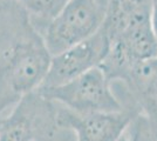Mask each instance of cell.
<instances>
[{"instance_id":"obj_1","label":"cell","mask_w":157,"mask_h":141,"mask_svg":"<svg viewBox=\"0 0 157 141\" xmlns=\"http://www.w3.org/2000/svg\"><path fill=\"white\" fill-rule=\"evenodd\" d=\"M52 55L29 14L17 2L0 4V119L45 79Z\"/></svg>"},{"instance_id":"obj_2","label":"cell","mask_w":157,"mask_h":141,"mask_svg":"<svg viewBox=\"0 0 157 141\" xmlns=\"http://www.w3.org/2000/svg\"><path fill=\"white\" fill-rule=\"evenodd\" d=\"M105 17V6L98 0H69L40 33L53 57L94 35Z\"/></svg>"},{"instance_id":"obj_3","label":"cell","mask_w":157,"mask_h":141,"mask_svg":"<svg viewBox=\"0 0 157 141\" xmlns=\"http://www.w3.org/2000/svg\"><path fill=\"white\" fill-rule=\"evenodd\" d=\"M36 91L47 100L59 102L62 107L78 113L117 112L124 108L113 93L111 82L100 66L66 84L39 87Z\"/></svg>"},{"instance_id":"obj_4","label":"cell","mask_w":157,"mask_h":141,"mask_svg":"<svg viewBox=\"0 0 157 141\" xmlns=\"http://www.w3.org/2000/svg\"><path fill=\"white\" fill-rule=\"evenodd\" d=\"M58 129L54 102L34 91L0 119V141H40L52 138Z\"/></svg>"},{"instance_id":"obj_5","label":"cell","mask_w":157,"mask_h":141,"mask_svg":"<svg viewBox=\"0 0 157 141\" xmlns=\"http://www.w3.org/2000/svg\"><path fill=\"white\" fill-rule=\"evenodd\" d=\"M108 51L109 39L101 27L90 38L53 55L40 87L59 86L98 67L105 60Z\"/></svg>"},{"instance_id":"obj_6","label":"cell","mask_w":157,"mask_h":141,"mask_svg":"<svg viewBox=\"0 0 157 141\" xmlns=\"http://www.w3.org/2000/svg\"><path fill=\"white\" fill-rule=\"evenodd\" d=\"M138 112L124 107L117 112L78 113L66 107L56 108L58 128L71 129L76 141H118Z\"/></svg>"},{"instance_id":"obj_7","label":"cell","mask_w":157,"mask_h":141,"mask_svg":"<svg viewBox=\"0 0 157 141\" xmlns=\"http://www.w3.org/2000/svg\"><path fill=\"white\" fill-rule=\"evenodd\" d=\"M118 81L130 102L127 107L157 119V57L131 65Z\"/></svg>"},{"instance_id":"obj_8","label":"cell","mask_w":157,"mask_h":141,"mask_svg":"<svg viewBox=\"0 0 157 141\" xmlns=\"http://www.w3.org/2000/svg\"><path fill=\"white\" fill-rule=\"evenodd\" d=\"M17 2L29 14L35 27L41 31V28L48 21L59 13V11L65 6L69 0H11Z\"/></svg>"},{"instance_id":"obj_9","label":"cell","mask_w":157,"mask_h":141,"mask_svg":"<svg viewBox=\"0 0 157 141\" xmlns=\"http://www.w3.org/2000/svg\"><path fill=\"white\" fill-rule=\"evenodd\" d=\"M129 138L132 141H157V119L137 113L129 125Z\"/></svg>"},{"instance_id":"obj_10","label":"cell","mask_w":157,"mask_h":141,"mask_svg":"<svg viewBox=\"0 0 157 141\" xmlns=\"http://www.w3.org/2000/svg\"><path fill=\"white\" fill-rule=\"evenodd\" d=\"M152 8H151V22H152V28L156 35L157 39V0H151Z\"/></svg>"},{"instance_id":"obj_11","label":"cell","mask_w":157,"mask_h":141,"mask_svg":"<svg viewBox=\"0 0 157 141\" xmlns=\"http://www.w3.org/2000/svg\"><path fill=\"white\" fill-rule=\"evenodd\" d=\"M118 141H132V140H131L129 136H125V135H123V136H122V138H121Z\"/></svg>"},{"instance_id":"obj_12","label":"cell","mask_w":157,"mask_h":141,"mask_svg":"<svg viewBox=\"0 0 157 141\" xmlns=\"http://www.w3.org/2000/svg\"><path fill=\"white\" fill-rule=\"evenodd\" d=\"M98 1H100L102 5H105V7H107V4H108V0H98Z\"/></svg>"}]
</instances>
